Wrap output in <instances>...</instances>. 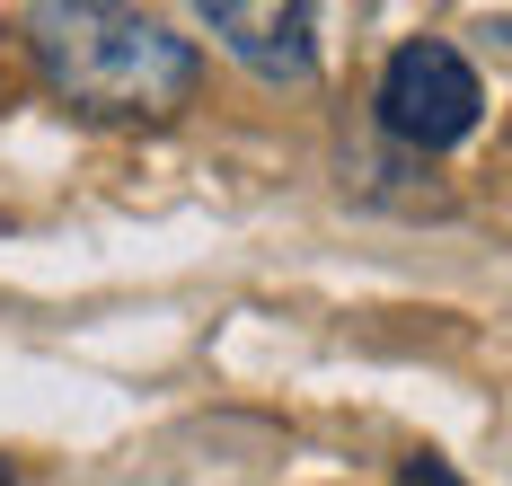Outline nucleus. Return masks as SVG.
Masks as SVG:
<instances>
[{
	"instance_id": "1",
	"label": "nucleus",
	"mask_w": 512,
	"mask_h": 486,
	"mask_svg": "<svg viewBox=\"0 0 512 486\" xmlns=\"http://www.w3.org/2000/svg\"><path fill=\"white\" fill-rule=\"evenodd\" d=\"M27 45H36V80L71 115L89 124H142V115H177L204 80L195 36H177L151 9H106V0H45L27 9Z\"/></svg>"
},
{
	"instance_id": "2",
	"label": "nucleus",
	"mask_w": 512,
	"mask_h": 486,
	"mask_svg": "<svg viewBox=\"0 0 512 486\" xmlns=\"http://www.w3.org/2000/svg\"><path fill=\"white\" fill-rule=\"evenodd\" d=\"M477 115H486V89H477V71L451 36H415L389 54L380 71V124L407 142V151H451L477 133Z\"/></svg>"
},
{
	"instance_id": "3",
	"label": "nucleus",
	"mask_w": 512,
	"mask_h": 486,
	"mask_svg": "<svg viewBox=\"0 0 512 486\" xmlns=\"http://www.w3.org/2000/svg\"><path fill=\"white\" fill-rule=\"evenodd\" d=\"M204 36L239 71L274 80V89H309L318 80V18L301 0H204Z\"/></svg>"
},
{
	"instance_id": "4",
	"label": "nucleus",
	"mask_w": 512,
	"mask_h": 486,
	"mask_svg": "<svg viewBox=\"0 0 512 486\" xmlns=\"http://www.w3.org/2000/svg\"><path fill=\"white\" fill-rule=\"evenodd\" d=\"M407 486H460V478H451V460H433V451H415V460H407Z\"/></svg>"
},
{
	"instance_id": "5",
	"label": "nucleus",
	"mask_w": 512,
	"mask_h": 486,
	"mask_svg": "<svg viewBox=\"0 0 512 486\" xmlns=\"http://www.w3.org/2000/svg\"><path fill=\"white\" fill-rule=\"evenodd\" d=\"M0 486H18V460H0Z\"/></svg>"
}]
</instances>
